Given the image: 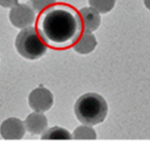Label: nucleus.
<instances>
[{
	"label": "nucleus",
	"instance_id": "nucleus-4",
	"mask_svg": "<svg viewBox=\"0 0 150 160\" xmlns=\"http://www.w3.org/2000/svg\"><path fill=\"white\" fill-rule=\"evenodd\" d=\"M8 17L12 25L18 29L30 27L36 21V14L34 9L26 3L13 6L9 12Z\"/></svg>",
	"mask_w": 150,
	"mask_h": 160
},
{
	"label": "nucleus",
	"instance_id": "nucleus-14",
	"mask_svg": "<svg viewBox=\"0 0 150 160\" xmlns=\"http://www.w3.org/2000/svg\"><path fill=\"white\" fill-rule=\"evenodd\" d=\"M18 4H19V0H0V6L5 8H13Z\"/></svg>",
	"mask_w": 150,
	"mask_h": 160
},
{
	"label": "nucleus",
	"instance_id": "nucleus-6",
	"mask_svg": "<svg viewBox=\"0 0 150 160\" xmlns=\"http://www.w3.org/2000/svg\"><path fill=\"white\" fill-rule=\"evenodd\" d=\"M25 132L24 122L16 117L5 119L0 125V134L4 140H22Z\"/></svg>",
	"mask_w": 150,
	"mask_h": 160
},
{
	"label": "nucleus",
	"instance_id": "nucleus-13",
	"mask_svg": "<svg viewBox=\"0 0 150 160\" xmlns=\"http://www.w3.org/2000/svg\"><path fill=\"white\" fill-rule=\"evenodd\" d=\"M57 0H29V5H30L35 12H40L46 7L53 5L56 3Z\"/></svg>",
	"mask_w": 150,
	"mask_h": 160
},
{
	"label": "nucleus",
	"instance_id": "nucleus-12",
	"mask_svg": "<svg viewBox=\"0 0 150 160\" xmlns=\"http://www.w3.org/2000/svg\"><path fill=\"white\" fill-rule=\"evenodd\" d=\"M115 0H89V4L100 13H108L114 8Z\"/></svg>",
	"mask_w": 150,
	"mask_h": 160
},
{
	"label": "nucleus",
	"instance_id": "nucleus-7",
	"mask_svg": "<svg viewBox=\"0 0 150 160\" xmlns=\"http://www.w3.org/2000/svg\"><path fill=\"white\" fill-rule=\"evenodd\" d=\"M82 31L91 32L96 31L101 25V16L93 7H83L78 10Z\"/></svg>",
	"mask_w": 150,
	"mask_h": 160
},
{
	"label": "nucleus",
	"instance_id": "nucleus-5",
	"mask_svg": "<svg viewBox=\"0 0 150 160\" xmlns=\"http://www.w3.org/2000/svg\"><path fill=\"white\" fill-rule=\"evenodd\" d=\"M29 106L34 111L45 112L49 111L54 105V96L50 90L43 86L33 89L28 98Z\"/></svg>",
	"mask_w": 150,
	"mask_h": 160
},
{
	"label": "nucleus",
	"instance_id": "nucleus-3",
	"mask_svg": "<svg viewBox=\"0 0 150 160\" xmlns=\"http://www.w3.org/2000/svg\"><path fill=\"white\" fill-rule=\"evenodd\" d=\"M16 49L26 60L35 61L42 58L47 52V45L40 39L36 28L26 27L16 37Z\"/></svg>",
	"mask_w": 150,
	"mask_h": 160
},
{
	"label": "nucleus",
	"instance_id": "nucleus-2",
	"mask_svg": "<svg viewBox=\"0 0 150 160\" xmlns=\"http://www.w3.org/2000/svg\"><path fill=\"white\" fill-rule=\"evenodd\" d=\"M74 113L82 124L97 125L104 121L108 114V104L96 92H87L79 97L74 105Z\"/></svg>",
	"mask_w": 150,
	"mask_h": 160
},
{
	"label": "nucleus",
	"instance_id": "nucleus-11",
	"mask_svg": "<svg viewBox=\"0 0 150 160\" xmlns=\"http://www.w3.org/2000/svg\"><path fill=\"white\" fill-rule=\"evenodd\" d=\"M72 139L75 140H96L97 132L91 125H80L76 127L72 133Z\"/></svg>",
	"mask_w": 150,
	"mask_h": 160
},
{
	"label": "nucleus",
	"instance_id": "nucleus-9",
	"mask_svg": "<svg viewBox=\"0 0 150 160\" xmlns=\"http://www.w3.org/2000/svg\"><path fill=\"white\" fill-rule=\"evenodd\" d=\"M97 45L98 41L95 35L91 32L82 31L72 47L79 54H89L91 52H94Z\"/></svg>",
	"mask_w": 150,
	"mask_h": 160
},
{
	"label": "nucleus",
	"instance_id": "nucleus-15",
	"mask_svg": "<svg viewBox=\"0 0 150 160\" xmlns=\"http://www.w3.org/2000/svg\"><path fill=\"white\" fill-rule=\"evenodd\" d=\"M143 2H144V5L146 8L150 10V0H143Z\"/></svg>",
	"mask_w": 150,
	"mask_h": 160
},
{
	"label": "nucleus",
	"instance_id": "nucleus-10",
	"mask_svg": "<svg viewBox=\"0 0 150 160\" xmlns=\"http://www.w3.org/2000/svg\"><path fill=\"white\" fill-rule=\"evenodd\" d=\"M41 140H71L72 134L67 129L60 126H54L49 129H45L41 133Z\"/></svg>",
	"mask_w": 150,
	"mask_h": 160
},
{
	"label": "nucleus",
	"instance_id": "nucleus-1",
	"mask_svg": "<svg viewBox=\"0 0 150 160\" xmlns=\"http://www.w3.org/2000/svg\"><path fill=\"white\" fill-rule=\"evenodd\" d=\"M40 39L53 48L72 46L82 32L79 13L68 4H53L40 12L36 19Z\"/></svg>",
	"mask_w": 150,
	"mask_h": 160
},
{
	"label": "nucleus",
	"instance_id": "nucleus-8",
	"mask_svg": "<svg viewBox=\"0 0 150 160\" xmlns=\"http://www.w3.org/2000/svg\"><path fill=\"white\" fill-rule=\"evenodd\" d=\"M24 124L29 133L41 134L47 128V118L42 112L35 111L28 115Z\"/></svg>",
	"mask_w": 150,
	"mask_h": 160
}]
</instances>
